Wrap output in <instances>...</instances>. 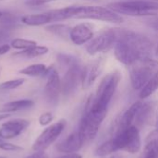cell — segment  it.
<instances>
[{
	"mask_svg": "<svg viewBox=\"0 0 158 158\" xmlns=\"http://www.w3.org/2000/svg\"><path fill=\"white\" fill-rule=\"evenodd\" d=\"M155 134L156 135V137H157V138H158V130H157V131H156V132H155Z\"/></svg>",
	"mask_w": 158,
	"mask_h": 158,
	"instance_id": "38",
	"label": "cell"
},
{
	"mask_svg": "<svg viewBox=\"0 0 158 158\" xmlns=\"http://www.w3.org/2000/svg\"><path fill=\"white\" fill-rule=\"evenodd\" d=\"M25 82V79H14L0 83V91H10L20 87Z\"/></svg>",
	"mask_w": 158,
	"mask_h": 158,
	"instance_id": "26",
	"label": "cell"
},
{
	"mask_svg": "<svg viewBox=\"0 0 158 158\" xmlns=\"http://www.w3.org/2000/svg\"><path fill=\"white\" fill-rule=\"evenodd\" d=\"M56 0H26V5L28 6H43L44 4L53 2Z\"/></svg>",
	"mask_w": 158,
	"mask_h": 158,
	"instance_id": "30",
	"label": "cell"
},
{
	"mask_svg": "<svg viewBox=\"0 0 158 158\" xmlns=\"http://www.w3.org/2000/svg\"><path fill=\"white\" fill-rule=\"evenodd\" d=\"M94 36L93 28L88 23H80L70 29L69 39L76 45L87 44Z\"/></svg>",
	"mask_w": 158,
	"mask_h": 158,
	"instance_id": "14",
	"label": "cell"
},
{
	"mask_svg": "<svg viewBox=\"0 0 158 158\" xmlns=\"http://www.w3.org/2000/svg\"><path fill=\"white\" fill-rule=\"evenodd\" d=\"M25 158H49L48 157V156L44 153V152H41V151H39V152H34L32 155H31V156H27V157Z\"/></svg>",
	"mask_w": 158,
	"mask_h": 158,
	"instance_id": "33",
	"label": "cell"
},
{
	"mask_svg": "<svg viewBox=\"0 0 158 158\" xmlns=\"http://www.w3.org/2000/svg\"><path fill=\"white\" fill-rule=\"evenodd\" d=\"M130 78L134 90H142L157 71L158 62L151 57L137 61L130 66Z\"/></svg>",
	"mask_w": 158,
	"mask_h": 158,
	"instance_id": "5",
	"label": "cell"
},
{
	"mask_svg": "<svg viewBox=\"0 0 158 158\" xmlns=\"http://www.w3.org/2000/svg\"><path fill=\"white\" fill-rule=\"evenodd\" d=\"M21 22L27 26H42L52 23V17L50 11L42 12V13H34V14H27L21 17Z\"/></svg>",
	"mask_w": 158,
	"mask_h": 158,
	"instance_id": "17",
	"label": "cell"
},
{
	"mask_svg": "<svg viewBox=\"0 0 158 158\" xmlns=\"http://www.w3.org/2000/svg\"><path fill=\"white\" fill-rule=\"evenodd\" d=\"M0 149L4 151H7V152H19V151L23 150V148L19 145L12 144L10 143H5V142L0 143Z\"/></svg>",
	"mask_w": 158,
	"mask_h": 158,
	"instance_id": "28",
	"label": "cell"
},
{
	"mask_svg": "<svg viewBox=\"0 0 158 158\" xmlns=\"http://www.w3.org/2000/svg\"><path fill=\"white\" fill-rule=\"evenodd\" d=\"M30 126V120L15 118L5 122L0 128V138L2 140L13 139L21 134Z\"/></svg>",
	"mask_w": 158,
	"mask_h": 158,
	"instance_id": "13",
	"label": "cell"
},
{
	"mask_svg": "<svg viewBox=\"0 0 158 158\" xmlns=\"http://www.w3.org/2000/svg\"><path fill=\"white\" fill-rule=\"evenodd\" d=\"M67 122L65 119H60L59 121L48 126L44 131L38 136L36 141L32 145V150L34 152H44L51 144H53L60 134L66 128Z\"/></svg>",
	"mask_w": 158,
	"mask_h": 158,
	"instance_id": "10",
	"label": "cell"
},
{
	"mask_svg": "<svg viewBox=\"0 0 158 158\" xmlns=\"http://www.w3.org/2000/svg\"><path fill=\"white\" fill-rule=\"evenodd\" d=\"M111 141L116 151L121 150L129 154H136L140 152L142 147L140 131L135 125L117 131Z\"/></svg>",
	"mask_w": 158,
	"mask_h": 158,
	"instance_id": "6",
	"label": "cell"
},
{
	"mask_svg": "<svg viewBox=\"0 0 158 158\" xmlns=\"http://www.w3.org/2000/svg\"><path fill=\"white\" fill-rule=\"evenodd\" d=\"M158 89V69L157 71L154 74L152 79L149 81V82L141 90L140 97L142 99H145L152 95Z\"/></svg>",
	"mask_w": 158,
	"mask_h": 158,
	"instance_id": "24",
	"label": "cell"
},
{
	"mask_svg": "<svg viewBox=\"0 0 158 158\" xmlns=\"http://www.w3.org/2000/svg\"><path fill=\"white\" fill-rule=\"evenodd\" d=\"M63 61L67 63L68 70L61 80V93L65 96H68L74 93L80 82L81 83L82 69L74 59L67 58L63 59Z\"/></svg>",
	"mask_w": 158,
	"mask_h": 158,
	"instance_id": "9",
	"label": "cell"
},
{
	"mask_svg": "<svg viewBox=\"0 0 158 158\" xmlns=\"http://www.w3.org/2000/svg\"><path fill=\"white\" fill-rule=\"evenodd\" d=\"M110 158H128L127 156H123V155H120V154H114L113 156H111Z\"/></svg>",
	"mask_w": 158,
	"mask_h": 158,
	"instance_id": "36",
	"label": "cell"
},
{
	"mask_svg": "<svg viewBox=\"0 0 158 158\" xmlns=\"http://www.w3.org/2000/svg\"><path fill=\"white\" fill-rule=\"evenodd\" d=\"M46 76V83L44 86V96L50 105L58 103L61 93V80L57 70L55 68H49Z\"/></svg>",
	"mask_w": 158,
	"mask_h": 158,
	"instance_id": "11",
	"label": "cell"
},
{
	"mask_svg": "<svg viewBox=\"0 0 158 158\" xmlns=\"http://www.w3.org/2000/svg\"><path fill=\"white\" fill-rule=\"evenodd\" d=\"M84 143H85L82 137L81 136L79 131H77L72 132L66 139L60 142L57 144L56 149L58 152L63 154H73V153H77Z\"/></svg>",
	"mask_w": 158,
	"mask_h": 158,
	"instance_id": "15",
	"label": "cell"
},
{
	"mask_svg": "<svg viewBox=\"0 0 158 158\" xmlns=\"http://www.w3.org/2000/svg\"><path fill=\"white\" fill-rule=\"evenodd\" d=\"M8 36H9L8 30L0 28V44H5L6 42V40L8 39Z\"/></svg>",
	"mask_w": 158,
	"mask_h": 158,
	"instance_id": "31",
	"label": "cell"
},
{
	"mask_svg": "<svg viewBox=\"0 0 158 158\" xmlns=\"http://www.w3.org/2000/svg\"><path fill=\"white\" fill-rule=\"evenodd\" d=\"M156 56H158V44H157V47H156Z\"/></svg>",
	"mask_w": 158,
	"mask_h": 158,
	"instance_id": "37",
	"label": "cell"
},
{
	"mask_svg": "<svg viewBox=\"0 0 158 158\" xmlns=\"http://www.w3.org/2000/svg\"><path fill=\"white\" fill-rule=\"evenodd\" d=\"M119 30L106 29L103 30L87 43L86 51L89 55H96L98 53L106 52L113 46H115L118 40Z\"/></svg>",
	"mask_w": 158,
	"mask_h": 158,
	"instance_id": "8",
	"label": "cell"
},
{
	"mask_svg": "<svg viewBox=\"0 0 158 158\" xmlns=\"http://www.w3.org/2000/svg\"><path fill=\"white\" fill-rule=\"evenodd\" d=\"M142 105H143V102H136L132 106H131L128 110L125 111V113L121 116V118H119V120L118 121V123L116 125L115 133L118 131L124 130L131 125H134L136 115H137L139 109L141 108Z\"/></svg>",
	"mask_w": 158,
	"mask_h": 158,
	"instance_id": "16",
	"label": "cell"
},
{
	"mask_svg": "<svg viewBox=\"0 0 158 158\" xmlns=\"http://www.w3.org/2000/svg\"><path fill=\"white\" fill-rule=\"evenodd\" d=\"M152 111V106L149 103H143L141 108L139 109L135 118V126L137 128L143 126V124L149 119Z\"/></svg>",
	"mask_w": 158,
	"mask_h": 158,
	"instance_id": "22",
	"label": "cell"
},
{
	"mask_svg": "<svg viewBox=\"0 0 158 158\" xmlns=\"http://www.w3.org/2000/svg\"><path fill=\"white\" fill-rule=\"evenodd\" d=\"M8 117H10V114L9 113H0V121L7 118Z\"/></svg>",
	"mask_w": 158,
	"mask_h": 158,
	"instance_id": "35",
	"label": "cell"
},
{
	"mask_svg": "<svg viewBox=\"0 0 158 158\" xmlns=\"http://www.w3.org/2000/svg\"><path fill=\"white\" fill-rule=\"evenodd\" d=\"M49 68L44 64H32L25 67L19 70L20 74L29 76V77H43L45 76L48 72Z\"/></svg>",
	"mask_w": 158,
	"mask_h": 158,
	"instance_id": "19",
	"label": "cell"
},
{
	"mask_svg": "<svg viewBox=\"0 0 158 158\" xmlns=\"http://www.w3.org/2000/svg\"><path fill=\"white\" fill-rule=\"evenodd\" d=\"M141 158H158V138L155 133L149 137Z\"/></svg>",
	"mask_w": 158,
	"mask_h": 158,
	"instance_id": "20",
	"label": "cell"
},
{
	"mask_svg": "<svg viewBox=\"0 0 158 158\" xmlns=\"http://www.w3.org/2000/svg\"><path fill=\"white\" fill-rule=\"evenodd\" d=\"M53 22H60L69 19H88L102 20L106 22L120 23L123 21L121 15L108 7L95 6H68L59 9L50 10Z\"/></svg>",
	"mask_w": 158,
	"mask_h": 158,
	"instance_id": "2",
	"label": "cell"
},
{
	"mask_svg": "<svg viewBox=\"0 0 158 158\" xmlns=\"http://www.w3.org/2000/svg\"><path fill=\"white\" fill-rule=\"evenodd\" d=\"M49 49L46 46L44 45H35L33 47H31L24 51H19L16 54V56L24 57V58H35L42 56L44 55H46L48 53Z\"/></svg>",
	"mask_w": 158,
	"mask_h": 158,
	"instance_id": "21",
	"label": "cell"
},
{
	"mask_svg": "<svg viewBox=\"0 0 158 158\" xmlns=\"http://www.w3.org/2000/svg\"><path fill=\"white\" fill-rule=\"evenodd\" d=\"M70 29L68 25L66 24H62V23H54L51 25H48L45 27V30L51 33H53L56 36L58 37H69V32H70Z\"/></svg>",
	"mask_w": 158,
	"mask_h": 158,
	"instance_id": "23",
	"label": "cell"
},
{
	"mask_svg": "<svg viewBox=\"0 0 158 158\" xmlns=\"http://www.w3.org/2000/svg\"><path fill=\"white\" fill-rule=\"evenodd\" d=\"M114 47L117 59L130 67L139 60L150 57L153 45L145 35L131 30H119Z\"/></svg>",
	"mask_w": 158,
	"mask_h": 158,
	"instance_id": "1",
	"label": "cell"
},
{
	"mask_svg": "<svg viewBox=\"0 0 158 158\" xmlns=\"http://www.w3.org/2000/svg\"><path fill=\"white\" fill-rule=\"evenodd\" d=\"M157 130H158V120H157Z\"/></svg>",
	"mask_w": 158,
	"mask_h": 158,
	"instance_id": "43",
	"label": "cell"
},
{
	"mask_svg": "<svg viewBox=\"0 0 158 158\" xmlns=\"http://www.w3.org/2000/svg\"><path fill=\"white\" fill-rule=\"evenodd\" d=\"M117 152L114 145H113V143L111 140L107 141L106 143H103L101 146H99L96 150V156H107L109 154H112V153H115Z\"/></svg>",
	"mask_w": 158,
	"mask_h": 158,
	"instance_id": "27",
	"label": "cell"
},
{
	"mask_svg": "<svg viewBox=\"0 0 158 158\" xmlns=\"http://www.w3.org/2000/svg\"><path fill=\"white\" fill-rule=\"evenodd\" d=\"M0 158H6V157H5V156H0Z\"/></svg>",
	"mask_w": 158,
	"mask_h": 158,
	"instance_id": "40",
	"label": "cell"
},
{
	"mask_svg": "<svg viewBox=\"0 0 158 158\" xmlns=\"http://www.w3.org/2000/svg\"><path fill=\"white\" fill-rule=\"evenodd\" d=\"M105 63V58L99 57L89 62L84 68H82L81 85L83 89H88L94 83V81L102 73Z\"/></svg>",
	"mask_w": 158,
	"mask_h": 158,
	"instance_id": "12",
	"label": "cell"
},
{
	"mask_svg": "<svg viewBox=\"0 0 158 158\" xmlns=\"http://www.w3.org/2000/svg\"><path fill=\"white\" fill-rule=\"evenodd\" d=\"M53 119H54V116L52 115V113L46 112V113L42 114V115L39 117V123H40V125H42V126H46V125H48Z\"/></svg>",
	"mask_w": 158,
	"mask_h": 158,
	"instance_id": "29",
	"label": "cell"
},
{
	"mask_svg": "<svg viewBox=\"0 0 158 158\" xmlns=\"http://www.w3.org/2000/svg\"><path fill=\"white\" fill-rule=\"evenodd\" d=\"M11 49V45L10 44L5 43L3 44H0V56L6 55V53H8Z\"/></svg>",
	"mask_w": 158,
	"mask_h": 158,
	"instance_id": "32",
	"label": "cell"
},
{
	"mask_svg": "<svg viewBox=\"0 0 158 158\" xmlns=\"http://www.w3.org/2000/svg\"><path fill=\"white\" fill-rule=\"evenodd\" d=\"M2 16H3V13H2V12H0V18H1Z\"/></svg>",
	"mask_w": 158,
	"mask_h": 158,
	"instance_id": "39",
	"label": "cell"
},
{
	"mask_svg": "<svg viewBox=\"0 0 158 158\" xmlns=\"http://www.w3.org/2000/svg\"><path fill=\"white\" fill-rule=\"evenodd\" d=\"M11 48L19 51H24L27 50L31 47H33L37 45V42L33 40H29V39H24V38H14L10 42Z\"/></svg>",
	"mask_w": 158,
	"mask_h": 158,
	"instance_id": "25",
	"label": "cell"
},
{
	"mask_svg": "<svg viewBox=\"0 0 158 158\" xmlns=\"http://www.w3.org/2000/svg\"><path fill=\"white\" fill-rule=\"evenodd\" d=\"M0 74H1V68H0Z\"/></svg>",
	"mask_w": 158,
	"mask_h": 158,
	"instance_id": "42",
	"label": "cell"
},
{
	"mask_svg": "<svg viewBox=\"0 0 158 158\" xmlns=\"http://www.w3.org/2000/svg\"><path fill=\"white\" fill-rule=\"evenodd\" d=\"M107 112H97V111H93L89 107L85 106L80 126H79V132L81 136L82 137L84 143L90 142L93 140L106 116Z\"/></svg>",
	"mask_w": 158,
	"mask_h": 158,
	"instance_id": "7",
	"label": "cell"
},
{
	"mask_svg": "<svg viewBox=\"0 0 158 158\" xmlns=\"http://www.w3.org/2000/svg\"><path fill=\"white\" fill-rule=\"evenodd\" d=\"M120 78L118 71L106 75L102 79L94 96L89 99L86 106L93 111L107 112L108 106L118 88Z\"/></svg>",
	"mask_w": 158,
	"mask_h": 158,
	"instance_id": "3",
	"label": "cell"
},
{
	"mask_svg": "<svg viewBox=\"0 0 158 158\" xmlns=\"http://www.w3.org/2000/svg\"><path fill=\"white\" fill-rule=\"evenodd\" d=\"M34 102L30 99H20L16 101H11L5 104L0 109V113H12L20 110H25L33 106Z\"/></svg>",
	"mask_w": 158,
	"mask_h": 158,
	"instance_id": "18",
	"label": "cell"
},
{
	"mask_svg": "<svg viewBox=\"0 0 158 158\" xmlns=\"http://www.w3.org/2000/svg\"><path fill=\"white\" fill-rule=\"evenodd\" d=\"M56 158H82V156L77 153H73V154H64L63 156Z\"/></svg>",
	"mask_w": 158,
	"mask_h": 158,
	"instance_id": "34",
	"label": "cell"
},
{
	"mask_svg": "<svg viewBox=\"0 0 158 158\" xmlns=\"http://www.w3.org/2000/svg\"><path fill=\"white\" fill-rule=\"evenodd\" d=\"M1 142H3V141H2V139L0 138V143H1Z\"/></svg>",
	"mask_w": 158,
	"mask_h": 158,
	"instance_id": "41",
	"label": "cell"
},
{
	"mask_svg": "<svg viewBox=\"0 0 158 158\" xmlns=\"http://www.w3.org/2000/svg\"><path fill=\"white\" fill-rule=\"evenodd\" d=\"M107 7L119 15L131 17L158 16V0H122L110 3Z\"/></svg>",
	"mask_w": 158,
	"mask_h": 158,
	"instance_id": "4",
	"label": "cell"
}]
</instances>
